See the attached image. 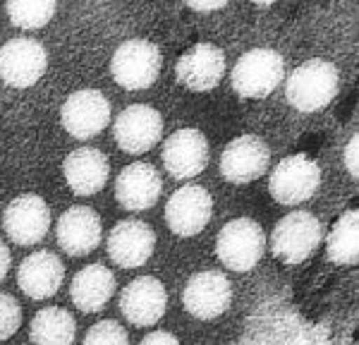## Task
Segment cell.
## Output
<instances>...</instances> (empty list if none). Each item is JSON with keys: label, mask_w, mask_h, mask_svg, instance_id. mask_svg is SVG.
<instances>
[{"label": "cell", "mask_w": 359, "mask_h": 345, "mask_svg": "<svg viewBox=\"0 0 359 345\" xmlns=\"http://www.w3.org/2000/svg\"><path fill=\"white\" fill-rule=\"evenodd\" d=\"M340 72L333 62L314 58L306 60L287 77L285 94L292 108L299 113L321 111L338 96Z\"/></svg>", "instance_id": "1"}, {"label": "cell", "mask_w": 359, "mask_h": 345, "mask_svg": "<svg viewBox=\"0 0 359 345\" xmlns=\"http://www.w3.org/2000/svg\"><path fill=\"white\" fill-rule=\"evenodd\" d=\"M266 250V235L252 218H235L225 223L216 238V255L225 269L247 273L262 262Z\"/></svg>", "instance_id": "2"}, {"label": "cell", "mask_w": 359, "mask_h": 345, "mask_svg": "<svg viewBox=\"0 0 359 345\" xmlns=\"http://www.w3.org/2000/svg\"><path fill=\"white\" fill-rule=\"evenodd\" d=\"M323 240V226L306 211H292L276 223L271 233V250L285 264H299L314 255Z\"/></svg>", "instance_id": "3"}, {"label": "cell", "mask_w": 359, "mask_h": 345, "mask_svg": "<svg viewBox=\"0 0 359 345\" xmlns=\"http://www.w3.org/2000/svg\"><path fill=\"white\" fill-rule=\"evenodd\" d=\"M285 77V62L271 48H254L233 67V89L242 99H266Z\"/></svg>", "instance_id": "4"}, {"label": "cell", "mask_w": 359, "mask_h": 345, "mask_svg": "<svg viewBox=\"0 0 359 345\" xmlns=\"http://www.w3.org/2000/svg\"><path fill=\"white\" fill-rule=\"evenodd\" d=\"M318 185H321V168L316 161H311L304 154L283 158L271 172L269 180L271 197L285 206H294L311 199Z\"/></svg>", "instance_id": "5"}, {"label": "cell", "mask_w": 359, "mask_h": 345, "mask_svg": "<svg viewBox=\"0 0 359 345\" xmlns=\"http://www.w3.org/2000/svg\"><path fill=\"white\" fill-rule=\"evenodd\" d=\"M111 72L113 79L120 86L130 91L147 89L156 82L161 72V50L158 46L144 39H132L125 41L118 50L113 53L111 60Z\"/></svg>", "instance_id": "6"}, {"label": "cell", "mask_w": 359, "mask_h": 345, "mask_svg": "<svg viewBox=\"0 0 359 345\" xmlns=\"http://www.w3.org/2000/svg\"><path fill=\"white\" fill-rule=\"evenodd\" d=\"M48 53L34 39H13L0 48V79L15 89H29L43 77Z\"/></svg>", "instance_id": "7"}, {"label": "cell", "mask_w": 359, "mask_h": 345, "mask_svg": "<svg viewBox=\"0 0 359 345\" xmlns=\"http://www.w3.org/2000/svg\"><path fill=\"white\" fill-rule=\"evenodd\" d=\"M5 235L15 245L32 247L48 235L50 230V209L39 194H22L13 199L3 214Z\"/></svg>", "instance_id": "8"}, {"label": "cell", "mask_w": 359, "mask_h": 345, "mask_svg": "<svg viewBox=\"0 0 359 345\" xmlns=\"http://www.w3.org/2000/svg\"><path fill=\"white\" fill-rule=\"evenodd\" d=\"M108 120H111V103L96 89L74 91L62 103L60 123L67 135L74 137V140H91V137H96L98 132L106 130Z\"/></svg>", "instance_id": "9"}, {"label": "cell", "mask_w": 359, "mask_h": 345, "mask_svg": "<svg viewBox=\"0 0 359 345\" xmlns=\"http://www.w3.org/2000/svg\"><path fill=\"white\" fill-rule=\"evenodd\" d=\"M213 216V199L201 185L180 187L165 204V223L180 238L201 233Z\"/></svg>", "instance_id": "10"}, {"label": "cell", "mask_w": 359, "mask_h": 345, "mask_svg": "<svg viewBox=\"0 0 359 345\" xmlns=\"http://www.w3.org/2000/svg\"><path fill=\"white\" fill-rule=\"evenodd\" d=\"M271 149L264 140L254 135L237 137L223 149L221 154V175L233 185H247V182L262 177L269 170Z\"/></svg>", "instance_id": "11"}, {"label": "cell", "mask_w": 359, "mask_h": 345, "mask_svg": "<svg viewBox=\"0 0 359 345\" xmlns=\"http://www.w3.org/2000/svg\"><path fill=\"white\" fill-rule=\"evenodd\" d=\"M163 135V118L151 106H127L115 120V142L125 154H147Z\"/></svg>", "instance_id": "12"}, {"label": "cell", "mask_w": 359, "mask_h": 345, "mask_svg": "<svg viewBox=\"0 0 359 345\" xmlns=\"http://www.w3.org/2000/svg\"><path fill=\"white\" fill-rule=\"evenodd\" d=\"M233 302V288L221 271H201L187 280L182 290V304L196 319H216L228 312Z\"/></svg>", "instance_id": "13"}, {"label": "cell", "mask_w": 359, "mask_h": 345, "mask_svg": "<svg viewBox=\"0 0 359 345\" xmlns=\"http://www.w3.org/2000/svg\"><path fill=\"white\" fill-rule=\"evenodd\" d=\"M168 309L165 285L154 276H139L120 292V312L135 326H154Z\"/></svg>", "instance_id": "14"}, {"label": "cell", "mask_w": 359, "mask_h": 345, "mask_svg": "<svg viewBox=\"0 0 359 345\" xmlns=\"http://www.w3.org/2000/svg\"><path fill=\"white\" fill-rule=\"evenodd\" d=\"M161 158L175 180L196 177L208 165V140L199 130H177L165 140Z\"/></svg>", "instance_id": "15"}, {"label": "cell", "mask_w": 359, "mask_h": 345, "mask_svg": "<svg viewBox=\"0 0 359 345\" xmlns=\"http://www.w3.org/2000/svg\"><path fill=\"white\" fill-rule=\"evenodd\" d=\"M55 238L62 252L69 257H84L94 252L101 245L103 223L101 216L89 206H69V209L57 218Z\"/></svg>", "instance_id": "16"}, {"label": "cell", "mask_w": 359, "mask_h": 345, "mask_svg": "<svg viewBox=\"0 0 359 345\" xmlns=\"http://www.w3.org/2000/svg\"><path fill=\"white\" fill-rule=\"evenodd\" d=\"M156 247V235L151 226L144 221L130 218V221L115 223L108 235V257L120 269H137L151 259Z\"/></svg>", "instance_id": "17"}, {"label": "cell", "mask_w": 359, "mask_h": 345, "mask_svg": "<svg viewBox=\"0 0 359 345\" xmlns=\"http://www.w3.org/2000/svg\"><path fill=\"white\" fill-rule=\"evenodd\" d=\"M65 280V264L53 252H34L17 269V285L32 300H48Z\"/></svg>", "instance_id": "18"}, {"label": "cell", "mask_w": 359, "mask_h": 345, "mask_svg": "<svg viewBox=\"0 0 359 345\" xmlns=\"http://www.w3.org/2000/svg\"><path fill=\"white\" fill-rule=\"evenodd\" d=\"M161 189H163V180H161L158 170L144 161L125 165L115 180V197L127 211L151 209L161 197Z\"/></svg>", "instance_id": "19"}, {"label": "cell", "mask_w": 359, "mask_h": 345, "mask_svg": "<svg viewBox=\"0 0 359 345\" xmlns=\"http://www.w3.org/2000/svg\"><path fill=\"white\" fill-rule=\"evenodd\" d=\"M225 55L213 43H196L177 60V79L192 91H211L221 84Z\"/></svg>", "instance_id": "20"}, {"label": "cell", "mask_w": 359, "mask_h": 345, "mask_svg": "<svg viewBox=\"0 0 359 345\" xmlns=\"http://www.w3.org/2000/svg\"><path fill=\"white\" fill-rule=\"evenodd\" d=\"M62 172H65V180L74 194L91 197V194H98L106 187L111 163H108L106 154L101 149L82 147V149H74L65 158Z\"/></svg>", "instance_id": "21"}, {"label": "cell", "mask_w": 359, "mask_h": 345, "mask_svg": "<svg viewBox=\"0 0 359 345\" xmlns=\"http://www.w3.org/2000/svg\"><path fill=\"white\" fill-rule=\"evenodd\" d=\"M115 288H118V280H115L111 269L103 264H89L82 271L74 273L72 285H69V297L79 312H101L113 297Z\"/></svg>", "instance_id": "22"}, {"label": "cell", "mask_w": 359, "mask_h": 345, "mask_svg": "<svg viewBox=\"0 0 359 345\" xmlns=\"http://www.w3.org/2000/svg\"><path fill=\"white\" fill-rule=\"evenodd\" d=\"M29 338L39 345H69L77 338V321L67 309L43 307L32 319Z\"/></svg>", "instance_id": "23"}, {"label": "cell", "mask_w": 359, "mask_h": 345, "mask_svg": "<svg viewBox=\"0 0 359 345\" xmlns=\"http://www.w3.org/2000/svg\"><path fill=\"white\" fill-rule=\"evenodd\" d=\"M328 259L340 266H352L359 259V216L355 209H347L328 235Z\"/></svg>", "instance_id": "24"}, {"label": "cell", "mask_w": 359, "mask_h": 345, "mask_svg": "<svg viewBox=\"0 0 359 345\" xmlns=\"http://www.w3.org/2000/svg\"><path fill=\"white\" fill-rule=\"evenodd\" d=\"M57 0H5V10L15 27L41 29L53 20Z\"/></svg>", "instance_id": "25"}, {"label": "cell", "mask_w": 359, "mask_h": 345, "mask_svg": "<svg viewBox=\"0 0 359 345\" xmlns=\"http://www.w3.org/2000/svg\"><path fill=\"white\" fill-rule=\"evenodd\" d=\"M22 326V307L8 292H0V341L13 338Z\"/></svg>", "instance_id": "26"}, {"label": "cell", "mask_w": 359, "mask_h": 345, "mask_svg": "<svg viewBox=\"0 0 359 345\" xmlns=\"http://www.w3.org/2000/svg\"><path fill=\"white\" fill-rule=\"evenodd\" d=\"M84 343H108V345H127L130 343V336L118 321H98V324L91 326L84 336Z\"/></svg>", "instance_id": "27"}, {"label": "cell", "mask_w": 359, "mask_h": 345, "mask_svg": "<svg viewBox=\"0 0 359 345\" xmlns=\"http://www.w3.org/2000/svg\"><path fill=\"white\" fill-rule=\"evenodd\" d=\"M357 151H359V137L352 135V140L347 142L345 147V165H347V172H350L352 177L359 175V168H357Z\"/></svg>", "instance_id": "28"}, {"label": "cell", "mask_w": 359, "mask_h": 345, "mask_svg": "<svg viewBox=\"0 0 359 345\" xmlns=\"http://www.w3.org/2000/svg\"><path fill=\"white\" fill-rule=\"evenodd\" d=\"M192 10H201V13H208V10H221L228 5V0H184Z\"/></svg>", "instance_id": "29"}, {"label": "cell", "mask_w": 359, "mask_h": 345, "mask_svg": "<svg viewBox=\"0 0 359 345\" xmlns=\"http://www.w3.org/2000/svg\"><path fill=\"white\" fill-rule=\"evenodd\" d=\"M154 343H170V345H177V338L172 333H165V331H156V333H149V336L142 338V345H154Z\"/></svg>", "instance_id": "30"}, {"label": "cell", "mask_w": 359, "mask_h": 345, "mask_svg": "<svg viewBox=\"0 0 359 345\" xmlns=\"http://www.w3.org/2000/svg\"><path fill=\"white\" fill-rule=\"evenodd\" d=\"M10 271V250H8V245L0 240V280L8 276Z\"/></svg>", "instance_id": "31"}, {"label": "cell", "mask_w": 359, "mask_h": 345, "mask_svg": "<svg viewBox=\"0 0 359 345\" xmlns=\"http://www.w3.org/2000/svg\"><path fill=\"white\" fill-rule=\"evenodd\" d=\"M257 5H273V3H278V0H254Z\"/></svg>", "instance_id": "32"}]
</instances>
